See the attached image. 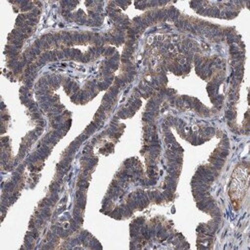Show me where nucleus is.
Wrapping results in <instances>:
<instances>
[{
  "mask_svg": "<svg viewBox=\"0 0 250 250\" xmlns=\"http://www.w3.org/2000/svg\"><path fill=\"white\" fill-rule=\"evenodd\" d=\"M247 188V173L246 169L243 167H238L236 171L233 173L231 184H230V190L229 194L232 201H240L246 191Z\"/></svg>",
  "mask_w": 250,
  "mask_h": 250,
  "instance_id": "obj_1",
  "label": "nucleus"
}]
</instances>
